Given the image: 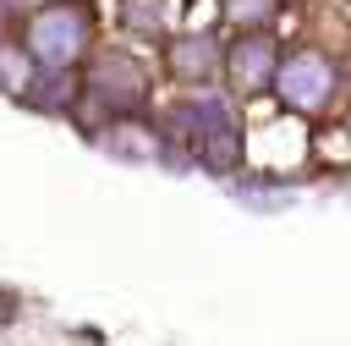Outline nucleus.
Wrapping results in <instances>:
<instances>
[{"instance_id": "1", "label": "nucleus", "mask_w": 351, "mask_h": 346, "mask_svg": "<svg viewBox=\"0 0 351 346\" xmlns=\"http://www.w3.org/2000/svg\"><path fill=\"white\" fill-rule=\"evenodd\" d=\"M82 44H88V22H82V11H71V5H49V11H38L33 27H27V49H33V60H44V66H71V60L82 55Z\"/></svg>"}, {"instance_id": "2", "label": "nucleus", "mask_w": 351, "mask_h": 346, "mask_svg": "<svg viewBox=\"0 0 351 346\" xmlns=\"http://www.w3.org/2000/svg\"><path fill=\"white\" fill-rule=\"evenodd\" d=\"M274 88H280V99L285 104H296V110H318V104H329V93H335V66L324 60V55H291V60H280L274 66Z\"/></svg>"}, {"instance_id": "3", "label": "nucleus", "mask_w": 351, "mask_h": 346, "mask_svg": "<svg viewBox=\"0 0 351 346\" xmlns=\"http://www.w3.org/2000/svg\"><path fill=\"white\" fill-rule=\"evenodd\" d=\"M186 115L197 121V132H192V143H197V159H203L208 170H230V165H236V154H241V132L230 126L225 104H219V99H197Z\"/></svg>"}, {"instance_id": "4", "label": "nucleus", "mask_w": 351, "mask_h": 346, "mask_svg": "<svg viewBox=\"0 0 351 346\" xmlns=\"http://www.w3.org/2000/svg\"><path fill=\"white\" fill-rule=\"evenodd\" d=\"M274 66H280L274 38H241V44H236V55H230V71H236V82H241V88H263V82L274 77Z\"/></svg>"}, {"instance_id": "5", "label": "nucleus", "mask_w": 351, "mask_h": 346, "mask_svg": "<svg viewBox=\"0 0 351 346\" xmlns=\"http://www.w3.org/2000/svg\"><path fill=\"white\" fill-rule=\"evenodd\" d=\"M93 88H99V99H110L115 110H132V104L143 99V71L115 55V60H104V66L93 71Z\"/></svg>"}, {"instance_id": "6", "label": "nucleus", "mask_w": 351, "mask_h": 346, "mask_svg": "<svg viewBox=\"0 0 351 346\" xmlns=\"http://www.w3.org/2000/svg\"><path fill=\"white\" fill-rule=\"evenodd\" d=\"M214 66H219V49H214L208 38L176 44V71H181V77H214Z\"/></svg>"}, {"instance_id": "7", "label": "nucleus", "mask_w": 351, "mask_h": 346, "mask_svg": "<svg viewBox=\"0 0 351 346\" xmlns=\"http://www.w3.org/2000/svg\"><path fill=\"white\" fill-rule=\"evenodd\" d=\"M104 143H110V154H126V159H154L159 154V137L148 126H115Z\"/></svg>"}, {"instance_id": "8", "label": "nucleus", "mask_w": 351, "mask_h": 346, "mask_svg": "<svg viewBox=\"0 0 351 346\" xmlns=\"http://www.w3.org/2000/svg\"><path fill=\"white\" fill-rule=\"evenodd\" d=\"M0 88H11V93H27V88H33V66H27V55L11 49V44H0Z\"/></svg>"}, {"instance_id": "9", "label": "nucleus", "mask_w": 351, "mask_h": 346, "mask_svg": "<svg viewBox=\"0 0 351 346\" xmlns=\"http://www.w3.org/2000/svg\"><path fill=\"white\" fill-rule=\"evenodd\" d=\"M225 5H230L236 22H263V16L274 11V0H225Z\"/></svg>"}]
</instances>
